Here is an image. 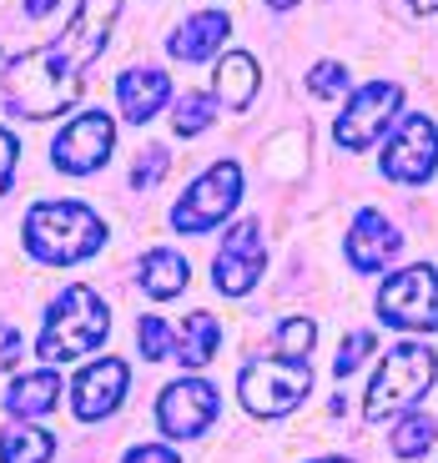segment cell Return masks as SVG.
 <instances>
[{
	"mask_svg": "<svg viewBox=\"0 0 438 463\" xmlns=\"http://www.w3.org/2000/svg\"><path fill=\"white\" fill-rule=\"evenodd\" d=\"M116 11H121V0H81L56 41L15 56L5 66V76H0V101H5V111L31 116V121H46V116L66 111L81 96L86 66L111 41Z\"/></svg>",
	"mask_w": 438,
	"mask_h": 463,
	"instance_id": "6da1fadb",
	"label": "cell"
},
{
	"mask_svg": "<svg viewBox=\"0 0 438 463\" xmlns=\"http://www.w3.org/2000/svg\"><path fill=\"white\" fill-rule=\"evenodd\" d=\"M106 227L81 202H35L25 212V252L46 267H71L81 257L101 252Z\"/></svg>",
	"mask_w": 438,
	"mask_h": 463,
	"instance_id": "7a4b0ae2",
	"label": "cell"
},
{
	"mask_svg": "<svg viewBox=\"0 0 438 463\" xmlns=\"http://www.w3.org/2000/svg\"><path fill=\"white\" fill-rule=\"evenodd\" d=\"M106 333H111L106 302L96 298L86 282H76V288H66L56 302H51L35 353H41L46 363H76L81 353H96V347L106 343Z\"/></svg>",
	"mask_w": 438,
	"mask_h": 463,
	"instance_id": "3957f363",
	"label": "cell"
},
{
	"mask_svg": "<svg viewBox=\"0 0 438 463\" xmlns=\"http://www.w3.org/2000/svg\"><path fill=\"white\" fill-rule=\"evenodd\" d=\"M433 373H438L433 347H424V343L388 347V353H383V363H378V373H373L368 398H363V418H368V423H378V418H388V413H404L408 403H418V398L428 393Z\"/></svg>",
	"mask_w": 438,
	"mask_h": 463,
	"instance_id": "277c9868",
	"label": "cell"
},
{
	"mask_svg": "<svg viewBox=\"0 0 438 463\" xmlns=\"http://www.w3.org/2000/svg\"><path fill=\"white\" fill-rule=\"evenodd\" d=\"M237 393H243L247 413L282 418L312 393V373H308V363H292V358H257L243 368Z\"/></svg>",
	"mask_w": 438,
	"mask_h": 463,
	"instance_id": "5b68a950",
	"label": "cell"
},
{
	"mask_svg": "<svg viewBox=\"0 0 438 463\" xmlns=\"http://www.w3.org/2000/svg\"><path fill=\"white\" fill-rule=\"evenodd\" d=\"M378 317L404 333H433L438 327V272L428 262H414L393 272L378 292Z\"/></svg>",
	"mask_w": 438,
	"mask_h": 463,
	"instance_id": "8992f818",
	"label": "cell"
},
{
	"mask_svg": "<svg viewBox=\"0 0 438 463\" xmlns=\"http://www.w3.org/2000/svg\"><path fill=\"white\" fill-rule=\"evenodd\" d=\"M237 202H243V166H237V162H217L207 176H196L192 192H182V202L172 207V222H176V232L202 237V232L217 227Z\"/></svg>",
	"mask_w": 438,
	"mask_h": 463,
	"instance_id": "52a82bcc",
	"label": "cell"
},
{
	"mask_svg": "<svg viewBox=\"0 0 438 463\" xmlns=\"http://www.w3.org/2000/svg\"><path fill=\"white\" fill-rule=\"evenodd\" d=\"M111 141H116L111 116L106 111H81V116H71L66 127L56 131V141H51V162H56V172H66V176H91L96 166H106Z\"/></svg>",
	"mask_w": 438,
	"mask_h": 463,
	"instance_id": "ba28073f",
	"label": "cell"
},
{
	"mask_svg": "<svg viewBox=\"0 0 438 463\" xmlns=\"http://www.w3.org/2000/svg\"><path fill=\"white\" fill-rule=\"evenodd\" d=\"M438 172V127L424 111H408L393 131V141L383 146V176L404 186H424Z\"/></svg>",
	"mask_w": 438,
	"mask_h": 463,
	"instance_id": "9c48e42d",
	"label": "cell"
},
{
	"mask_svg": "<svg viewBox=\"0 0 438 463\" xmlns=\"http://www.w3.org/2000/svg\"><path fill=\"white\" fill-rule=\"evenodd\" d=\"M398 106H404V91H398L393 81H373V86H363V91H353V101L343 106V116H338V127H333L338 146L343 151H368L373 141L388 131V121L398 116Z\"/></svg>",
	"mask_w": 438,
	"mask_h": 463,
	"instance_id": "30bf717a",
	"label": "cell"
},
{
	"mask_svg": "<svg viewBox=\"0 0 438 463\" xmlns=\"http://www.w3.org/2000/svg\"><path fill=\"white\" fill-rule=\"evenodd\" d=\"M262 222H237V227L222 237L217 257H212V282H217V292H227V298H243V292H252L257 282H262Z\"/></svg>",
	"mask_w": 438,
	"mask_h": 463,
	"instance_id": "8fae6325",
	"label": "cell"
},
{
	"mask_svg": "<svg viewBox=\"0 0 438 463\" xmlns=\"http://www.w3.org/2000/svg\"><path fill=\"white\" fill-rule=\"evenodd\" d=\"M217 388L202 378H176L162 388L157 398V423H162L167 439H196V433L212 429V418H217Z\"/></svg>",
	"mask_w": 438,
	"mask_h": 463,
	"instance_id": "7c38bea8",
	"label": "cell"
},
{
	"mask_svg": "<svg viewBox=\"0 0 438 463\" xmlns=\"http://www.w3.org/2000/svg\"><path fill=\"white\" fill-rule=\"evenodd\" d=\"M121 393H127V363L101 358V363H91V368L76 378V388H71V408H76V418L96 423V418H111L116 408H121Z\"/></svg>",
	"mask_w": 438,
	"mask_h": 463,
	"instance_id": "4fadbf2b",
	"label": "cell"
},
{
	"mask_svg": "<svg viewBox=\"0 0 438 463\" xmlns=\"http://www.w3.org/2000/svg\"><path fill=\"white\" fill-rule=\"evenodd\" d=\"M404 247V232L393 227L383 212H357L353 217V232H348V267L353 272H378L398 257Z\"/></svg>",
	"mask_w": 438,
	"mask_h": 463,
	"instance_id": "5bb4252c",
	"label": "cell"
},
{
	"mask_svg": "<svg viewBox=\"0 0 438 463\" xmlns=\"http://www.w3.org/2000/svg\"><path fill=\"white\" fill-rule=\"evenodd\" d=\"M167 96H172V81H167V71H157V66H131V71H121V81H116L121 116L137 121V127H147L151 116L162 111Z\"/></svg>",
	"mask_w": 438,
	"mask_h": 463,
	"instance_id": "9a60e30c",
	"label": "cell"
},
{
	"mask_svg": "<svg viewBox=\"0 0 438 463\" xmlns=\"http://www.w3.org/2000/svg\"><path fill=\"white\" fill-rule=\"evenodd\" d=\"M232 35V21L222 11H202L192 15V21L176 25V35L167 41V51H172L176 61H207L212 51H222V41Z\"/></svg>",
	"mask_w": 438,
	"mask_h": 463,
	"instance_id": "2e32d148",
	"label": "cell"
},
{
	"mask_svg": "<svg viewBox=\"0 0 438 463\" xmlns=\"http://www.w3.org/2000/svg\"><path fill=\"white\" fill-rule=\"evenodd\" d=\"M257 81H262V71L247 51H227L217 61V106H232V111H247L257 96Z\"/></svg>",
	"mask_w": 438,
	"mask_h": 463,
	"instance_id": "e0dca14e",
	"label": "cell"
},
{
	"mask_svg": "<svg viewBox=\"0 0 438 463\" xmlns=\"http://www.w3.org/2000/svg\"><path fill=\"white\" fill-rule=\"evenodd\" d=\"M56 403H61V378L51 368L21 373V378L11 383V393H5V408H11L15 418H41V413H51Z\"/></svg>",
	"mask_w": 438,
	"mask_h": 463,
	"instance_id": "ac0fdd59",
	"label": "cell"
},
{
	"mask_svg": "<svg viewBox=\"0 0 438 463\" xmlns=\"http://www.w3.org/2000/svg\"><path fill=\"white\" fill-rule=\"evenodd\" d=\"M186 282H192V267H186L182 252L157 247V252L141 257V292H147V298H176Z\"/></svg>",
	"mask_w": 438,
	"mask_h": 463,
	"instance_id": "d6986e66",
	"label": "cell"
},
{
	"mask_svg": "<svg viewBox=\"0 0 438 463\" xmlns=\"http://www.w3.org/2000/svg\"><path fill=\"white\" fill-rule=\"evenodd\" d=\"M217 347H222V323L212 313H192L182 323V333H176L172 358H182V368H207L217 358Z\"/></svg>",
	"mask_w": 438,
	"mask_h": 463,
	"instance_id": "ffe728a7",
	"label": "cell"
},
{
	"mask_svg": "<svg viewBox=\"0 0 438 463\" xmlns=\"http://www.w3.org/2000/svg\"><path fill=\"white\" fill-rule=\"evenodd\" d=\"M51 453H56V439H51L46 429L15 423V429L0 433V463H46Z\"/></svg>",
	"mask_w": 438,
	"mask_h": 463,
	"instance_id": "44dd1931",
	"label": "cell"
},
{
	"mask_svg": "<svg viewBox=\"0 0 438 463\" xmlns=\"http://www.w3.org/2000/svg\"><path fill=\"white\" fill-rule=\"evenodd\" d=\"M433 439H438V423L428 413H408L404 423H398V429H393V453H398V458H424L428 449H433Z\"/></svg>",
	"mask_w": 438,
	"mask_h": 463,
	"instance_id": "7402d4cb",
	"label": "cell"
},
{
	"mask_svg": "<svg viewBox=\"0 0 438 463\" xmlns=\"http://www.w3.org/2000/svg\"><path fill=\"white\" fill-rule=\"evenodd\" d=\"M212 121H217V96H207V91H186L182 101H176V116H172L176 137H196V131H207Z\"/></svg>",
	"mask_w": 438,
	"mask_h": 463,
	"instance_id": "603a6c76",
	"label": "cell"
},
{
	"mask_svg": "<svg viewBox=\"0 0 438 463\" xmlns=\"http://www.w3.org/2000/svg\"><path fill=\"white\" fill-rule=\"evenodd\" d=\"M318 337V327L308 317H288V323L277 327V358H292V363H308V347Z\"/></svg>",
	"mask_w": 438,
	"mask_h": 463,
	"instance_id": "cb8c5ba5",
	"label": "cell"
},
{
	"mask_svg": "<svg viewBox=\"0 0 438 463\" xmlns=\"http://www.w3.org/2000/svg\"><path fill=\"white\" fill-rule=\"evenodd\" d=\"M137 343H141V353H147L151 363H162V358H172V353H176V333L162 323V317H141V323H137Z\"/></svg>",
	"mask_w": 438,
	"mask_h": 463,
	"instance_id": "d4e9b609",
	"label": "cell"
},
{
	"mask_svg": "<svg viewBox=\"0 0 438 463\" xmlns=\"http://www.w3.org/2000/svg\"><path fill=\"white\" fill-rule=\"evenodd\" d=\"M167 166H172V151H167V146H147L137 156V166H131V186H137V192H151V186L167 176Z\"/></svg>",
	"mask_w": 438,
	"mask_h": 463,
	"instance_id": "484cf974",
	"label": "cell"
},
{
	"mask_svg": "<svg viewBox=\"0 0 438 463\" xmlns=\"http://www.w3.org/2000/svg\"><path fill=\"white\" fill-rule=\"evenodd\" d=\"M373 353V333H348V343L338 347V358H333V373L338 378H348V373H357V363Z\"/></svg>",
	"mask_w": 438,
	"mask_h": 463,
	"instance_id": "4316f807",
	"label": "cell"
},
{
	"mask_svg": "<svg viewBox=\"0 0 438 463\" xmlns=\"http://www.w3.org/2000/svg\"><path fill=\"white\" fill-rule=\"evenodd\" d=\"M308 91H312V96H338V91H348V71L338 66V61H323V66H312Z\"/></svg>",
	"mask_w": 438,
	"mask_h": 463,
	"instance_id": "83f0119b",
	"label": "cell"
},
{
	"mask_svg": "<svg viewBox=\"0 0 438 463\" xmlns=\"http://www.w3.org/2000/svg\"><path fill=\"white\" fill-rule=\"evenodd\" d=\"M15 162H21V146H15V137L5 127H0V197L11 192V182H15Z\"/></svg>",
	"mask_w": 438,
	"mask_h": 463,
	"instance_id": "f1b7e54d",
	"label": "cell"
},
{
	"mask_svg": "<svg viewBox=\"0 0 438 463\" xmlns=\"http://www.w3.org/2000/svg\"><path fill=\"white\" fill-rule=\"evenodd\" d=\"M121 463H182V458H176L172 449H157V443H141V449H131Z\"/></svg>",
	"mask_w": 438,
	"mask_h": 463,
	"instance_id": "f546056e",
	"label": "cell"
},
{
	"mask_svg": "<svg viewBox=\"0 0 438 463\" xmlns=\"http://www.w3.org/2000/svg\"><path fill=\"white\" fill-rule=\"evenodd\" d=\"M51 5H56V0H25V15H31V21H41V15L51 11Z\"/></svg>",
	"mask_w": 438,
	"mask_h": 463,
	"instance_id": "4dcf8cb0",
	"label": "cell"
},
{
	"mask_svg": "<svg viewBox=\"0 0 438 463\" xmlns=\"http://www.w3.org/2000/svg\"><path fill=\"white\" fill-rule=\"evenodd\" d=\"M414 11H424V15H433V11H438V0H414Z\"/></svg>",
	"mask_w": 438,
	"mask_h": 463,
	"instance_id": "1f68e13d",
	"label": "cell"
},
{
	"mask_svg": "<svg viewBox=\"0 0 438 463\" xmlns=\"http://www.w3.org/2000/svg\"><path fill=\"white\" fill-rule=\"evenodd\" d=\"M267 5H272V11H292V5H298V0H267Z\"/></svg>",
	"mask_w": 438,
	"mask_h": 463,
	"instance_id": "d6a6232c",
	"label": "cell"
},
{
	"mask_svg": "<svg viewBox=\"0 0 438 463\" xmlns=\"http://www.w3.org/2000/svg\"><path fill=\"white\" fill-rule=\"evenodd\" d=\"M318 463H348V458H318Z\"/></svg>",
	"mask_w": 438,
	"mask_h": 463,
	"instance_id": "836d02e7",
	"label": "cell"
}]
</instances>
